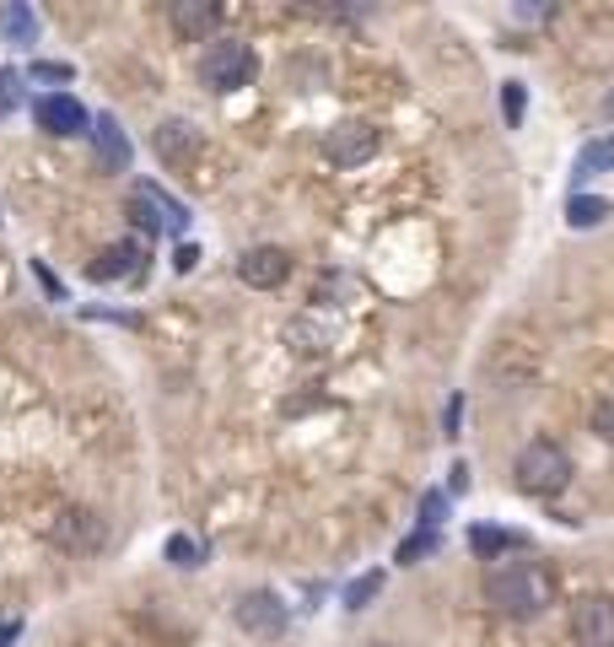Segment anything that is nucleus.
Returning a JSON list of instances; mask_svg holds the SVG:
<instances>
[{
	"label": "nucleus",
	"mask_w": 614,
	"mask_h": 647,
	"mask_svg": "<svg viewBox=\"0 0 614 647\" xmlns=\"http://www.w3.org/2000/svg\"><path fill=\"white\" fill-rule=\"evenodd\" d=\"M486 599H491V610H501L507 621H534V615L550 610L555 582L539 561L512 556V561H496L491 572H486Z\"/></svg>",
	"instance_id": "obj_1"
},
{
	"label": "nucleus",
	"mask_w": 614,
	"mask_h": 647,
	"mask_svg": "<svg viewBox=\"0 0 614 647\" xmlns=\"http://www.w3.org/2000/svg\"><path fill=\"white\" fill-rule=\"evenodd\" d=\"M512 475H518V491H528V497H560V491H566V480H571V458H566V449H560V443H550V438H534L528 449L518 453Z\"/></svg>",
	"instance_id": "obj_2"
},
{
	"label": "nucleus",
	"mask_w": 614,
	"mask_h": 647,
	"mask_svg": "<svg viewBox=\"0 0 614 647\" xmlns=\"http://www.w3.org/2000/svg\"><path fill=\"white\" fill-rule=\"evenodd\" d=\"M253 70H259V60H253V49H248L243 38H221V44H211V55L200 60V81H205L211 92H238V87L253 81Z\"/></svg>",
	"instance_id": "obj_3"
},
{
	"label": "nucleus",
	"mask_w": 614,
	"mask_h": 647,
	"mask_svg": "<svg viewBox=\"0 0 614 647\" xmlns=\"http://www.w3.org/2000/svg\"><path fill=\"white\" fill-rule=\"evenodd\" d=\"M129 222H135L146 238H151V232H184L189 205L173 200L168 190H157V184H135V190H129Z\"/></svg>",
	"instance_id": "obj_4"
},
{
	"label": "nucleus",
	"mask_w": 614,
	"mask_h": 647,
	"mask_svg": "<svg viewBox=\"0 0 614 647\" xmlns=\"http://www.w3.org/2000/svg\"><path fill=\"white\" fill-rule=\"evenodd\" d=\"M232 621L243 626L248 637H281L286 632V604L270 593V588H253L232 604Z\"/></svg>",
	"instance_id": "obj_5"
},
{
	"label": "nucleus",
	"mask_w": 614,
	"mask_h": 647,
	"mask_svg": "<svg viewBox=\"0 0 614 647\" xmlns=\"http://www.w3.org/2000/svg\"><path fill=\"white\" fill-rule=\"evenodd\" d=\"M571 637L582 647H614V599L610 593H588L571 610Z\"/></svg>",
	"instance_id": "obj_6"
},
{
	"label": "nucleus",
	"mask_w": 614,
	"mask_h": 647,
	"mask_svg": "<svg viewBox=\"0 0 614 647\" xmlns=\"http://www.w3.org/2000/svg\"><path fill=\"white\" fill-rule=\"evenodd\" d=\"M372 151H377V129L362 125V120H345V125H334L323 135V157L334 168H362Z\"/></svg>",
	"instance_id": "obj_7"
},
{
	"label": "nucleus",
	"mask_w": 614,
	"mask_h": 647,
	"mask_svg": "<svg viewBox=\"0 0 614 647\" xmlns=\"http://www.w3.org/2000/svg\"><path fill=\"white\" fill-rule=\"evenodd\" d=\"M238 275H243L248 286H259V292H275V286L292 275V254H286V249H275V243L248 249V254L238 259Z\"/></svg>",
	"instance_id": "obj_8"
},
{
	"label": "nucleus",
	"mask_w": 614,
	"mask_h": 647,
	"mask_svg": "<svg viewBox=\"0 0 614 647\" xmlns=\"http://www.w3.org/2000/svg\"><path fill=\"white\" fill-rule=\"evenodd\" d=\"M55 540H60L65 550H81V556H92V550H103V540H109V523L98 513H87V508H70V513L55 523Z\"/></svg>",
	"instance_id": "obj_9"
},
{
	"label": "nucleus",
	"mask_w": 614,
	"mask_h": 647,
	"mask_svg": "<svg viewBox=\"0 0 614 647\" xmlns=\"http://www.w3.org/2000/svg\"><path fill=\"white\" fill-rule=\"evenodd\" d=\"M38 125L49 129V135H87L92 129V114L70 98V92H49V98H38Z\"/></svg>",
	"instance_id": "obj_10"
},
{
	"label": "nucleus",
	"mask_w": 614,
	"mask_h": 647,
	"mask_svg": "<svg viewBox=\"0 0 614 647\" xmlns=\"http://www.w3.org/2000/svg\"><path fill=\"white\" fill-rule=\"evenodd\" d=\"M151 151H157L162 162L184 168V162L200 157V129L189 125V120H162V125L151 129Z\"/></svg>",
	"instance_id": "obj_11"
},
{
	"label": "nucleus",
	"mask_w": 614,
	"mask_h": 647,
	"mask_svg": "<svg viewBox=\"0 0 614 647\" xmlns=\"http://www.w3.org/2000/svg\"><path fill=\"white\" fill-rule=\"evenodd\" d=\"M216 22H221V5H216V0H179V5H173V33L189 38V44H194V38H211Z\"/></svg>",
	"instance_id": "obj_12"
},
{
	"label": "nucleus",
	"mask_w": 614,
	"mask_h": 647,
	"mask_svg": "<svg viewBox=\"0 0 614 647\" xmlns=\"http://www.w3.org/2000/svg\"><path fill=\"white\" fill-rule=\"evenodd\" d=\"M140 249L135 243H109L103 254L92 259V281H124V275H140Z\"/></svg>",
	"instance_id": "obj_13"
},
{
	"label": "nucleus",
	"mask_w": 614,
	"mask_h": 647,
	"mask_svg": "<svg viewBox=\"0 0 614 647\" xmlns=\"http://www.w3.org/2000/svg\"><path fill=\"white\" fill-rule=\"evenodd\" d=\"M92 140H98V157H103V168H114V173H124L129 168V140H124V129H120V120H98L92 125Z\"/></svg>",
	"instance_id": "obj_14"
},
{
	"label": "nucleus",
	"mask_w": 614,
	"mask_h": 647,
	"mask_svg": "<svg viewBox=\"0 0 614 647\" xmlns=\"http://www.w3.org/2000/svg\"><path fill=\"white\" fill-rule=\"evenodd\" d=\"M604 216H610V200H599V194H571V205H566V222L582 227V232L599 227Z\"/></svg>",
	"instance_id": "obj_15"
},
{
	"label": "nucleus",
	"mask_w": 614,
	"mask_h": 647,
	"mask_svg": "<svg viewBox=\"0 0 614 647\" xmlns=\"http://www.w3.org/2000/svg\"><path fill=\"white\" fill-rule=\"evenodd\" d=\"M610 168H614V135L588 140V146H582V162H577V179H588V173H610Z\"/></svg>",
	"instance_id": "obj_16"
},
{
	"label": "nucleus",
	"mask_w": 614,
	"mask_h": 647,
	"mask_svg": "<svg viewBox=\"0 0 614 647\" xmlns=\"http://www.w3.org/2000/svg\"><path fill=\"white\" fill-rule=\"evenodd\" d=\"M469 545H475L480 556H501V550H518L523 540L507 534V529H469Z\"/></svg>",
	"instance_id": "obj_17"
},
{
	"label": "nucleus",
	"mask_w": 614,
	"mask_h": 647,
	"mask_svg": "<svg viewBox=\"0 0 614 647\" xmlns=\"http://www.w3.org/2000/svg\"><path fill=\"white\" fill-rule=\"evenodd\" d=\"M0 27H5L16 44H33V11H27V5H5V11H0Z\"/></svg>",
	"instance_id": "obj_18"
},
{
	"label": "nucleus",
	"mask_w": 614,
	"mask_h": 647,
	"mask_svg": "<svg viewBox=\"0 0 614 647\" xmlns=\"http://www.w3.org/2000/svg\"><path fill=\"white\" fill-rule=\"evenodd\" d=\"M168 561H173V567H200V540L173 534V540H168Z\"/></svg>",
	"instance_id": "obj_19"
},
{
	"label": "nucleus",
	"mask_w": 614,
	"mask_h": 647,
	"mask_svg": "<svg viewBox=\"0 0 614 647\" xmlns=\"http://www.w3.org/2000/svg\"><path fill=\"white\" fill-rule=\"evenodd\" d=\"M377 588H383V572H367L362 582H351V588H345V604H351V610H362Z\"/></svg>",
	"instance_id": "obj_20"
},
{
	"label": "nucleus",
	"mask_w": 614,
	"mask_h": 647,
	"mask_svg": "<svg viewBox=\"0 0 614 647\" xmlns=\"http://www.w3.org/2000/svg\"><path fill=\"white\" fill-rule=\"evenodd\" d=\"M22 103V76L16 70H0V114H11Z\"/></svg>",
	"instance_id": "obj_21"
},
{
	"label": "nucleus",
	"mask_w": 614,
	"mask_h": 647,
	"mask_svg": "<svg viewBox=\"0 0 614 647\" xmlns=\"http://www.w3.org/2000/svg\"><path fill=\"white\" fill-rule=\"evenodd\" d=\"M593 432L614 443V399H599V410H593Z\"/></svg>",
	"instance_id": "obj_22"
},
{
	"label": "nucleus",
	"mask_w": 614,
	"mask_h": 647,
	"mask_svg": "<svg viewBox=\"0 0 614 647\" xmlns=\"http://www.w3.org/2000/svg\"><path fill=\"white\" fill-rule=\"evenodd\" d=\"M431 545H436V534H431V529H421L416 540H405V545H399V561H416V556H427Z\"/></svg>",
	"instance_id": "obj_23"
},
{
	"label": "nucleus",
	"mask_w": 614,
	"mask_h": 647,
	"mask_svg": "<svg viewBox=\"0 0 614 647\" xmlns=\"http://www.w3.org/2000/svg\"><path fill=\"white\" fill-rule=\"evenodd\" d=\"M501 103H507V125H518L523 120V81H507V98Z\"/></svg>",
	"instance_id": "obj_24"
},
{
	"label": "nucleus",
	"mask_w": 614,
	"mask_h": 647,
	"mask_svg": "<svg viewBox=\"0 0 614 647\" xmlns=\"http://www.w3.org/2000/svg\"><path fill=\"white\" fill-rule=\"evenodd\" d=\"M33 76H38V81H70V65H55V60H38V65H33Z\"/></svg>",
	"instance_id": "obj_25"
},
{
	"label": "nucleus",
	"mask_w": 614,
	"mask_h": 647,
	"mask_svg": "<svg viewBox=\"0 0 614 647\" xmlns=\"http://www.w3.org/2000/svg\"><path fill=\"white\" fill-rule=\"evenodd\" d=\"M436 518H442V491H431L427 502H421V523L427 529H436Z\"/></svg>",
	"instance_id": "obj_26"
},
{
	"label": "nucleus",
	"mask_w": 614,
	"mask_h": 647,
	"mask_svg": "<svg viewBox=\"0 0 614 647\" xmlns=\"http://www.w3.org/2000/svg\"><path fill=\"white\" fill-rule=\"evenodd\" d=\"M194 259H200V249H194V243H184V249L173 254V264H179V270H194Z\"/></svg>",
	"instance_id": "obj_27"
},
{
	"label": "nucleus",
	"mask_w": 614,
	"mask_h": 647,
	"mask_svg": "<svg viewBox=\"0 0 614 647\" xmlns=\"http://www.w3.org/2000/svg\"><path fill=\"white\" fill-rule=\"evenodd\" d=\"M16 637H22V621H5V626H0V647H11Z\"/></svg>",
	"instance_id": "obj_28"
},
{
	"label": "nucleus",
	"mask_w": 614,
	"mask_h": 647,
	"mask_svg": "<svg viewBox=\"0 0 614 647\" xmlns=\"http://www.w3.org/2000/svg\"><path fill=\"white\" fill-rule=\"evenodd\" d=\"M604 109H610V114H614V92H610V103H604Z\"/></svg>",
	"instance_id": "obj_29"
},
{
	"label": "nucleus",
	"mask_w": 614,
	"mask_h": 647,
	"mask_svg": "<svg viewBox=\"0 0 614 647\" xmlns=\"http://www.w3.org/2000/svg\"><path fill=\"white\" fill-rule=\"evenodd\" d=\"M372 647H394V643H372Z\"/></svg>",
	"instance_id": "obj_30"
}]
</instances>
